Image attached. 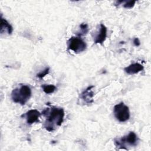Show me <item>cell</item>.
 Segmentation results:
<instances>
[{
    "label": "cell",
    "mask_w": 151,
    "mask_h": 151,
    "mask_svg": "<svg viewBox=\"0 0 151 151\" xmlns=\"http://www.w3.org/2000/svg\"><path fill=\"white\" fill-rule=\"evenodd\" d=\"M42 114L46 119L44 127L48 132L55 130L56 127L60 126L64 121V111L63 108L56 107L46 108L42 111Z\"/></svg>",
    "instance_id": "1"
},
{
    "label": "cell",
    "mask_w": 151,
    "mask_h": 151,
    "mask_svg": "<svg viewBox=\"0 0 151 151\" xmlns=\"http://www.w3.org/2000/svg\"><path fill=\"white\" fill-rule=\"evenodd\" d=\"M31 94V89L28 86L20 84L19 87L12 90L11 99L14 102L24 105L30 99Z\"/></svg>",
    "instance_id": "2"
},
{
    "label": "cell",
    "mask_w": 151,
    "mask_h": 151,
    "mask_svg": "<svg viewBox=\"0 0 151 151\" xmlns=\"http://www.w3.org/2000/svg\"><path fill=\"white\" fill-rule=\"evenodd\" d=\"M138 141V137L134 132H130L128 134L120 139H115L114 140V144L117 147L126 150H127L126 147L127 144L130 146H136Z\"/></svg>",
    "instance_id": "3"
},
{
    "label": "cell",
    "mask_w": 151,
    "mask_h": 151,
    "mask_svg": "<svg viewBox=\"0 0 151 151\" xmlns=\"http://www.w3.org/2000/svg\"><path fill=\"white\" fill-rule=\"evenodd\" d=\"M113 112L116 119L120 122H125L130 118L129 109L123 102L116 104L113 108Z\"/></svg>",
    "instance_id": "4"
},
{
    "label": "cell",
    "mask_w": 151,
    "mask_h": 151,
    "mask_svg": "<svg viewBox=\"0 0 151 151\" xmlns=\"http://www.w3.org/2000/svg\"><path fill=\"white\" fill-rule=\"evenodd\" d=\"M68 48L75 53L81 52L86 49V42L81 37H72L67 41Z\"/></svg>",
    "instance_id": "5"
},
{
    "label": "cell",
    "mask_w": 151,
    "mask_h": 151,
    "mask_svg": "<svg viewBox=\"0 0 151 151\" xmlns=\"http://www.w3.org/2000/svg\"><path fill=\"white\" fill-rule=\"evenodd\" d=\"M93 88H94V86H88L80 94L81 99L86 104H91L94 101L93 97L94 96V92Z\"/></svg>",
    "instance_id": "6"
},
{
    "label": "cell",
    "mask_w": 151,
    "mask_h": 151,
    "mask_svg": "<svg viewBox=\"0 0 151 151\" xmlns=\"http://www.w3.org/2000/svg\"><path fill=\"white\" fill-rule=\"evenodd\" d=\"M41 113L36 109L29 110L24 115L28 124H32L35 122H38Z\"/></svg>",
    "instance_id": "7"
},
{
    "label": "cell",
    "mask_w": 151,
    "mask_h": 151,
    "mask_svg": "<svg viewBox=\"0 0 151 151\" xmlns=\"http://www.w3.org/2000/svg\"><path fill=\"white\" fill-rule=\"evenodd\" d=\"M107 37V28L103 24H100V29L94 38L95 44H102Z\"/></svg>",
    "instance_id": "8"
},
{
    "label": "cell",
    "mask_w": 151,
    "mask_h": 151,
    "mask_svg": "<svg viewBox=\"0 0 151 151\" xmlns=\"http://www.w3.org/2000/svg\"><path fill=\"white\" fill-rule=\"evenodd\" d=\"M143 69H144V67L142 64L138 63H136L131 64L129 66L125 67L124 68V70L128 74L132 75V74H135L139 73L140 71H142Z\"/></svg>",
    "instance_id": "9"
},
{
    "label": "cell",
    "mask_w": 151,
    "mask_h": 151,
    "mask_svg": "<svg viewBox=\"0 0 151 151\" xmlns=\"http://www.w3.org/2000/svg\"><path fill=\"white\" fill-rule=\"evenodd\" d=\"M13 31V28L12 25L1 16V34L6 33L8 35H11Z\"/></svg>",
    "instance_id": "10"
},
{
    "label": "cell",
    "mask_w": 151,
    "mask_h": 151,
    "mask_svg": "<svg viewBox=\"0 0 151 151\" xmlns=\"http://www.w3.org/2000/svg\"><path fill=\"white\" fill-rule=\"evenodd\" d=\"M41 87L44 92L48 94L53 93L56 90V87L52 84H43L41 86Z\"/></svg>",
    "instance_id": "11"
},
{
    "label": "cell",
    "mask_w": 151,
    "mask_h": 151,
    "mask_svg": "<svg viewBox=\"0 0 151 151\" xmlns=\"http://www.w3.org/2000/svg\"><path fill=\"white\" fill-rule=\"evenodd\" d=\"M88 32V27L87 24L82 23L80 25V30L77 32L78 37H81L82 35H84L87 34Z\"/></svg>",
    "instance_id": "12"
},
{
    "label": "cell",
    "mask_w": 151,
    "mask_h": 151,
    "mask_svg": "<svg viewBox=\"0 0 151 151\" xmlns=\"http://www.w3.org/2000/svg\"><path fill=\"white\" fill-rule=\"evenodd\" d=\"M50 72V68L49 67H47L44 70H43L42 71L39 73L38 74H37V77L41 79L44 76H45L47 74H48Z\"/></svg>",
    "instance_id": "13"
},
{
    "label": "cell",
    "mask_w": 151,
    "mask_h": 151,
    "mask_svg": "<svg viewBox=\"0 0 151 151\" xmlns=\"http://www.w3.org/2000/svg\"><path fill=\"white\" fill-rule=\"evenodd\" d=\"M136 3L135 1H126L125 3L123 4V7L125 8H132L134 6V4Z\"/></svg>",
    "instance_id": "14"
},
{
    "label": "cell",
    "mask_w": 151,
    "mask_h": 151,
    "mask_svg": "<svg viewBox=\"0 0 151 151\" xmlns=\"http://www.w3.org/2000/svg\"><path fill=\"white\" fill-rule=\"evenodd\" d=\"M133 44L136 47H138V46H139L140 45V41H139L138 38H134V40H133Z\"/></svg>",
    "instance_id": "15"
}]
</instances>
